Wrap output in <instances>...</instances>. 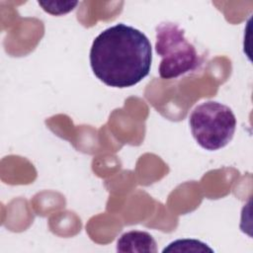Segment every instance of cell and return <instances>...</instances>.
Listing matches in <instances>:
<instances>
[{
  "label": "cell",
  "mask_w": 253,
  "mask_h": 253,
  "mask_svg": "<svg viewBox=\"0 0 253 253\" xmlns=\"http://www.w3.org/2000/svg\"><path fill=\"white\" fill-rule=\"evenodd\" d=\"M89 59L93 73L106 85L131 87L149 74L151 43L141 31L120 23L95 38Z\"/></svg>",
  "instance_id": "cell-1"
},
{
  "label": "cell",
  "mask_w": 253,
  "mask_h": 253,
  "mask_svg": "<svg viewBox=\"0 0 253 253\" xmlns=\"http://www.w3.org/2000/svg\"><path fill=\"white\" fill-rule=\"evenodd\" d=\"M155 33V50L161 57L158 68L161 78H178L200 67L202 58L177 24L163 22L156 27Z\"/></svg>",
  "instance_id": "cell-2"
},
{
  "label": "cell",
  "mask_w": 253,
  "mask_h": 253,
  "mask_svg": "<svg viewBox=\"0 0 253 253\" xmlns=\"http://www.w3.org/2000/svg\"><path fill=\"white\" fill-rule=\"evenodd\" d=\"M189 124L197 143L210 151L226 146L236 129L232 110L216 101H206L196 106L189 117Z\"/></svg>",
  "instance_id": "cell-3"
},
{
  "label": "cell",
  "mask_w": 253,
  "mask_h": 253,
  "mask_svg": "<svg viewBox=\"0 0 253 253\" xmlns=\"http://www.w3.org/2000/svg\"><path fill=\"white\" fill-rule=\"evenodd\" d=\"M118 252L156 253L157 244L155 239L146 231L130 230L121 235L117 241Z\"/></svg>",
  "instance_id": "cell-4"
},
{
  "label": "cell",
  "mask_w": 253,
  "mask_h": 253,
  "mask_svg": "<svg viewBox=\"0 0 253 253\" xmlns=\"http://www.w3.org/2000/svg\"><path fill=\"white\" fill-rule=\"evenodd\" d=\"M213 252V250L208 246V244L196 240V239H178L168 244L163 249V253L166 252Z\"/></svg>",
  "instance_id": "cell-5"
},
{
  "label": "cell",
  "mask_w": 253,
  "mask_h": 253,
  "mask_svg": "<svg viewBox=\"0 0 253 253\" xmlns=\"http://www.w3.org/2000/svg\"><path fill=\"white\" fill-rule=\"evenodd\" d=\"M38 3L43 11L54 16L69 13L78 4L77 1H38Z\"/></svg>",
  "instance_id": "cell-6"
}]
</instances>
